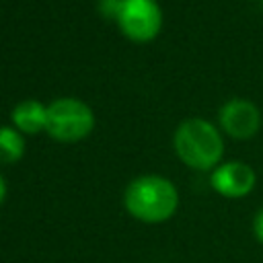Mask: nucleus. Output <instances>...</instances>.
Here are the masks:
<instances>
[{
    "label": "nucleus",
    "mask_w": 263,
    "mask_h": 263,
    "mask_svg": "<svg viewBox=\"0 0 263 263\" xmlns=\"http://www.w3.org/2000/svg\"><path fill=\"white\" fill-rule=\"evenodd\" d=\"M95 127L92 109L76 97H60L47 105L45 132L58 142H78Z\"/></svg>",
    "instance_id": "3"
},
{
    "label": "nucleus",
    "mask_w": 263,
    "mask_h": 263,
    "mask_svg": "<svg viewBox=\"0 0 263 263\" xmlns=\"http://www.w3.org/2000/svg\"><path fill=\"white\" fill-rule=\"evenodd\" d=\"M4 197H6V181H4V177L0 175V205H2Z\"/></svg>",
    "instance_id": "11"
},
{
    "label": "nucleus",
    "mask_w": 263,
    "mask_h": 263,
    "mask_svg": "<svg viewBox=\"0 0 263 263\" xmlns=\"http://www.w3.org/2000/svg\"><path fill=\"white\" fill-rule=\"evenodd\" d=\"M257 183V175L255 171L240 160H228L218 164L212 175H210V185L212 189L228 199H240L247 197Z\"/></svg>",
    "instance_id": "6"
},
{
    "label": "nucleus",
    "mask_w": 263,
    "mask_h": 263,
    "mask_svg": "<svg viewBox=\"0 0 263 263\" xmlns=\"http://www.w3.org/2000/svg\"><path fill=\"white\" fill-rule=\"evenodd\" d=\"M121 6H123V0H99L97 2L99 12L105 18H115V21H117V16L121 12Z\"/></svg>",
    "instance_id": "9"
},
{
    "label": "nucleus",
    "mask_w": 263,
    "mask_h": 263,
    "mask_svg": "<svg viewBox=\"0 0 263 263\" xmlns=\"http://www.w3.org/2000/svg\"><path fill=\"white\" fill-rule=\"evenodd\" d=\"M117 25L132 41H150L162 27L160 4L156 0H123Z\"/></svg>",
    "instance_id": "4"
},
{
    "label": "nucleus",
    "mask_w": 263,
    "mask_h": 263,
    "mask_svg": "<svg viewBox=\"0 0 263 263\" xmlns=\"http://www.w3.org/2000/svg\"><path fill=\"white\" fill-rule=\"evenodd\" d=\"M253 234H255V238L263 245V205L259 208V212H257L255 218H253Z\"/></svg>",
    "instance_id": "10"
},
{
    "label": "nucleus",
    "mask_w": 263,
    "mask_h": 263,
    "mask_svg": "<svg viewBox=\"0 0 263 263\" xmlns=\"http://www.w3.org/2000/svg\"><path fill=\"white\" fill-rule=\"evenodd\" d=\"M123 205L132 218L144 224H160L175 216L179 191L173 181L162 175H140L127 183Z\"/></svg>",
    "instance_id": "1"
},
{
    "label": "nucleus",
    "mask_w": 263,
    "mask_h": 263,
    "mask_svg": "<svg viewBox=\"0 0 263 263\" xmlns=\"http://www.w3.org/2000/svg\"><path fill=\"white\" fill-rule=\"evenodd\" d=\"M173 148L179 160L195 171H214L224 156L222 134L201 117H189L177 125Z\"/></svg>",
    "instance_id": "2"
},
{
    "label": "nucleus",
    "mask_w": 263,
    "mask_h": 263,
    "mask_svg": "<svg viewBox=\"0 0 263 263\" xmlns=\"http://www.w3.org/2000/svg\"><path fill=\"white\" fill-rule=\"evenodd\" d=\"M12 125L21 134H39L47 127V105L37 99H25L14 105L10 113Z\"/></svg>",
    "instance_id": "7"
},
{
    "label": "nucleus",
    "mask_w": 263,
    "mask_h": 263,
    "mask_svg": "<svg viewBox=\"0 0 263 263\" xmlns=\"http://www.w3.org/2000/svg\"><path fill=\"white\" fill-rule=\"evenodd\" d=\"M218 121L224 134L234 140H249L261 127V111L249 99H228L220 111Z\"/></svg>",
    "instance_id": "5"
},
{
    "label": "nucleus",
    "mask_w": 263,
    "mask_h": 263,
    "mask_svg": "<svg viewBox=\"0 0 263 263\" xmlns=\"http://www.w3.org/2000/svg\"><path fill=\"white\" fill-rule=\"evenodd\" d=\"M25 154V138L14 125H0V164L18 162Z\"/></svg>",
    "instance_id": "8"
}]
</instances>
